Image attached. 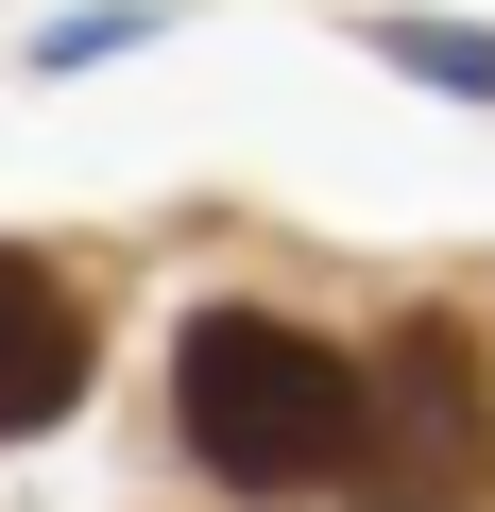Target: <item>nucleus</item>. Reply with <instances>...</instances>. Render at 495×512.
I'll return each instance as SVG.
<instances>
[{
  "label": "nucleus",
  "instance_id": "obj_1",
  "mask_svg": "<svg viewBox=\"0 0 495 512\" xmlns=\"http://www.w3.org/2000/svg\"><path fill=\"white\" fill-rule=\"evenodd\" d=\"M188 444L239 478V495H308V478H359V359L274 325V308H205L188 325Z\"/></svg>",
  "mask_w": 495,
  "mask_h": 512
},
{
  "label": "nucleus",
  "instance_id": "obj_2",
  "mask_svg": "<svg viewBox=\"0 0 495 512\" xmlns=\"http://www.w3.org/2000/svg\"><path fill=\"white\" fill-rule=\"evenodd\" d=\"M495 478V376L461 308H410L359 359V512H478Z\"/></svg>",
  "mask_w": 495,
  "mask_h": 512
},
{
  "label": "nucleus",
  "instance_id": "obj_3",
  "mask_svg": "<svg viewBox=\"0 0 495 512\" xmlns=\"http://www.w3.org/2000/svg\"><path fill=\"white\" fill-rule=\"evenodd\" d=\"M69 410H86V291L0 239V444H35Z\"/></svg>",
  "mask_w": 495,
  "mask_h": 512
},
{
  "label": "nucleus",
  "instance_id": "obj_4",
  "mask_svg": "<svg viewBox=\"0 0 495 512\" xmlns=\"http://www.w3.org/2000/svg\"><path fill=\"white\" fill-rule=\"evenodd\" d=\"M376 52L427 69V86H461V103H495V35H478V18H376Z\"/></svg>",
  "mask_w": 495,
  "mask_h": 512
}]
</instances>
